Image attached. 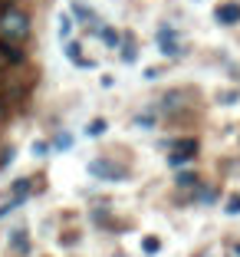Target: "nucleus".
<instances>
[{
	"label": "nucleus",
	"instance_id": "dca6fc26",
	"mask_svg": "<svg viewBox=\"0 0 240 257\" xmlns=\"http://www.w3.org/2000/svg\"><path fill=\"white\" fill-rule=\"evenodd\" d=\"M171 149H181V152H194L197 155V139H171Z\"/></svg>",
	"mask_w": 240,
	"mask_h": 257
},
{
	"label": "nucleus",
	"instance_id": "cd10ccee",
	"mask_svg": "<svg viewBox=\"0 0 240 257\" xmlns=\"http://www.w3.org/2000/svg\"><path fill=\"white\" fill-rule=\"evenodd\" d=\"M233 254H237V257H240V241H237V244H233Z\"/></svg>",
	"mask_w": 240,
	"mask_h": 257
},
{
	"label": "nucleus",
	"instance_id": "7ed1b4c3",
	"mask_svg": "<svg viewBox=\"0 0 240 257\" xmlns=\"http://www.w3.org/2000/svg\"><path fill=\"white\" fill-rule=\"evenodd\" d=\"M184 99H188V92H184V89H171V92H165V96H161V102H158V109H155V112L174 115V112H181V109L188 106Z\"/></svg>",
	"mask_w": 240,
	"mask_h": 257
},
{
	"label": "nucleus",
	"instance_id": "f257e3e1",
	"mask_svg": "<svg viewBox=\"0 0 240 257\" xmlns=\"http://www.w3.org/2000/svg\"><path fill=\"white\" fill-rule=\"evenodd\" d=\"M0 37L7 40V43H20V40H27V37H30V17L7 4V7L0 10Z\"/></svg>",
	"mask_w": 240,
	"mask_h": 257
},
{
	"label": "nucleus",
	"instance_id": "f03ea898",
	"mask_svg": "<svg viewBox=\"0 0 240 257\" xmlns=\"http://www.w3.org/2000/svg\"><path fill=\"white\" fill-rule=\"evenodd\" d=\"M89 175H92V178H102V182H125V178H128V168L102 155V159H92L89 162Z\"/></svg>",
	"mask_w": 240,
	"mask_h": 257
},
{
	"label": "nucleus",
	"instance_id": "4be33fe9",
	"mask_svg": "<svg viewBox=\"0 0 240 257\" xmlns=\"http://www.w3.org/2000/svg\"><path fill=\"white\" fill-rule=\"evenodd\" d=\"M46 152H50V145H46L43 139H40V142H33V155H37V159H46Z\"/></svg>",
	"mask_w": 240,
	"mask_h": 257
},
{
	"label": "nucleus",
	"instance_id": "393cba45",
	"mask_svg": "<svg viewBox=\"0 0 240 257\" xmlns=\"http://www.w3.org/2000/svg\"><path fill=\"white\" fill-rule=\"evenodd\" d=\"M10 162H14V149H4V155H0V168H7Z\"/></svg>",
	"mask_w": 240,
	"mask_h": 257
},
{
	"label": "nucleus",
	"instance_id": "9d476101",
	"mask_svg": "<svg viewBox=\"0 0 240 257\" xmlns=\"http://www.w3.org/2000/svg\"><path fill=\"white\" fill-rule=\"evenodd\" d=\"M33 191V178H17L14 182V198H20V201H27Z\"/></svg>",
	"mask_w": 240,
	"mask_h": 257
},
{
	"label": "nucleus",
	"instance_id": "5701e85b",
	"mask_svg": "<svg viewBox=\"0 0 240 257\" xmlns=\"http://www.w3.org/2000/svg\"><path fill=\"white\" fill-rule=\"evenodd\" d=\"M79 50H83V46H79V43H66V56H69V60H79V56H83V53H79Z\"/></svg>",
	"mask_w": 240,
	"mask_h": 257
},
{
	"label": "nucleus",
	"instance_id": "4468645a",
	"mask_svg": "<svg viewBox=\"0 0 240 257\" xmlns=\"http://www.w3.org/2000/svg\"><path fill=\"white\" fill-rule=\"evenodd\" d=\"M105 128H109V122H105V119H92L89 125H86V136H89V139H102Z\"/></svg>",
	"mask_w": 240,
	"mask_h": 257
},
{
	"label": "nucleus",
	"instance_id": "bb28decb",
	"mask_svg": "<svg viewBox=\"0 0 240 257\" xmlns=\"http://www.w3.org/2000/svg\"><path fill=\"white\" fill-rule=\"evenodd\" d=\"M7 119V102H4V99H0V122Z\"/></svg>",
	"mask_w": 240,
	"mask_h": 257
},
{
	"label": "nucleus",
	"instance_id": "6e6552de",
	"mask_svg": "<svg viewBox=\"0 0 240 257\" xmlns=\"http://www.w3.org/2000/svg\"><path fill=\"white\" fill-rule=\"evenodd\" d=\"M188 162H194V152L171 149V155H168V168H181V165H188Z\"/></svg>",
	"mask_w": 240,
	"mask_h": 257
},
{
	"label": "nucleus",
	"instance_id": "a211bd4d",
	"mask_svg": "<svg viewBox=\"0 0 240 257\" xmlns=\"http://www.w3.org/2000/svg\"><path fill=\"white\" fill-rule=\"evenodd\" d=\"M237 99H240V92H237V89L217 92V102H220V106H233V102H237Z\"/></svg>",
	"mask_w": 240,
	"mask_h": 257
},
{
	"label": "nucleus",
	"instance_id": "a878e982",
	"mask_svg": "<svg viewBox=\"0 0 240 257\" xmlns=\"http://www.w3.org/2000/svg\"><path fill=\"white\" fill-rule=\"evenodd\" d=\"M158 76H161V73H158L155 66H148V69H145V79H158Z\"/></svg>",
	"mask_w": 240,
	"mask_h": 257
},
{
	"label": "nucleus",
	"instance_id": "20e7f679",
	"mask_svg": "<svg viewBox=\"0 0 240 257\" xmlns=\"http://www.w3.org/2000/svg\"><path fill=\"white\" fill-rule=\"evenodd\" d=\"M214 20H217L220 27H237V23H240V4H237V0L217 4V7H214Z\"/></svg>",
	"mask_w": 240,
	"mask_h": 257
},
{
	"label": "nucleus",
	"instance_id": "b1692460",
	"mask_svg": "<svg viewBox=\"0 0 240 257\" xmlns=\"http://www.w3.org/2000/svg\"><path fill=\"white\" fill-rule=\"evenodd\" d=\"M92 221H96V224H105V221H109V211H105V208H96V211H92Z\"/></svg>",
	"mask_w": 240,
	"mask_h": 257
},
{
	"label": "nucleus",
	"instance_id": "39448f33",
	"mask_svg": "<svg viewBox=\"0 0 240 257\" xmlns=\"http://www.w3.org/2000/svg\"><path fill=\"white\" fill-rule=\"evenodd\" d=\"M158 53L178 60V56H184V46H178V37H158Z\"/></svg>",
	"mask_w": 240,
	"mask_h": 257
},
{
	"label": "nucleus",
	"instance_id": "f3484780",
	"mask_svg": "<svg viewBox=\"0 0 240 257\" xmlns=\"http://www.w3.org/2000/svg\"><path fill=\"white\" fill-rule=\"evenodd\" d=\"M142 250L145 254H158V250H161V241H158V237H142Z\"/></svg>",
	"mask_w": 240,
	"mask_h": 257
},
{
	"label": "nucleus",
	"instance_id": "412c9836",
	"mask_svg": "<svg viewBox=\"0 0 240 257\" xmlns=\"http://www.w3.org/2000/svg\"><path fill=\"white\" fill-rule=\"evenodd\" d=\"M224 211L230 214V218H237V214H240V195H230V198H227V208H224Z\"/></svg>",
	"mask_w": 240,
	"mask_h": 257
},
{
	"label": "nucleus",
	"instance_id": "0eeeda50",
	"mask_svg": "<svg viewBox=\"0 0 240 257\" xmlns=\"http://www.w3.org/2000/svg\"><path fill=\"white\" fill-rule=\"evenodd\" d=\"M99 37H102V43L109 46V50H119V43H122V33L115 30V27H105V23L99 27Z\"/></svg>",
	"mask_w": 240,
	"mask_h": 257
},
{
	"label": "nucleus",
	"instance_id": "f8f14e48",
	"mask_svg": "<svg viewBox=\"0 0 240 257\" xmlns=\"http://www.w3.org/2000/svg\"><path fill=\"white\" fill-rule=\"evenodd\" d=\"M0 56H4V60H7V63H23V53H20V50H17L14 43H7V40L0 43Z\"/></svg>",
	"mask_w": 240,
	"mask_h": 257
},
{
	"label": "nucleus",
	"instance_id": "aec40b11",
	"mask_svg": "<svg viewBox=\"0 0 240 257\" xmlns=\"http://www.w3.org/2000/svg\"><path fill=\"white\" fill-rule=\"evenodd\" d=\"M53 145H56V149H73V136H66V132H60V136H53Z\"/></svg>",
	"mask_w": 240,
	"mask_h": 257
},
{
	"label": "nucleus",
	"instance_id": "6ab92c4d",
	"mask_svg": "<svg viewBox=\"0 0 240 257\" xmlns=\"http://www.w3.org/2000/svg\"><path fill=\"white\" fill-rule=\"evenodd\" d=\"M69 33H73V17L63 14L60 17V40H69Z\"/></svg>",
	"mask_w": 240,
	"mask_h": 257
},
{
	"label": "nucleus",
	"instance_id": "2eb2a0df",
	"mask_svg": "<svg viewBox=\"0 0 240 257\" xmlns=\"http://www.w3.org/2000/svg\"><path fill=\"white\" fill-rule=\"evenodd\" d=\"M135 128H155V106L145 109L142 115H135Z\"/></svg>",
	"mask_w": 240,
	"mask_h": 257
},
{
	"label": "nucleus",
	"instance_id": "9b49d317",
	"mask_svg": "<svg viewBox=\"0 0 240 257\" xmlns=\"http://www.w3.org/2000/svg\"><path fill=\"white\" fill-rule=\"evenodd\" d=\"M119 50H122V63H135V60H138V53H135V43H132V37H122Z\"/></svg>",
	"mask_w": 240,
	"mask_h": 257
},
{
	"label": "nucleus",
	"instance_id": "ddd939ff",
	"mask_svg": "<svg viewBox=\"0 0 240 257\" xmlns=\"http://www.w3.org/2000/svg\"><path fill=\"white\" fill-rule=\"evenodd\" d=\"M69 10H73V17H79V20H83V23L96 20V14H92V10L86 7V4H79V0H73V4H69Z\"/></svg>",
	"mask_w": 240,
	"mask_h": 257
},
{
	"label": "nucleus",
	"instance_id": "1a4fd4ad",
	"mask_svg": "<svg viewBox=\"0 0 240 257\" xmlns=\"http://www.w3.org/2000/svg\"><path fill=\"white\" fill-rule=\"evenodd\" d=\"M174 188H181V191L197 188V175L194 172H178V175H174Z\"/></svg>",
	"mask_w": 240,
	"mask_h": 257
},
{
	"label": "nucleus",
	"instance_id": "423d86ee",
	"mask_svg": "<svg viewBox=\"0 0 240 257\" xmlns=\"http://www.w3.org/2000/svg\"><path fill=\"white\" fill-rule=\"evenodd\" d=\"M10 247H14L17 254H27V250H30V237H27V231H23V227L10 231Z\"/></svg>",
	"mask_w": 240,
	"mask_h": 257
}]
</instances>
